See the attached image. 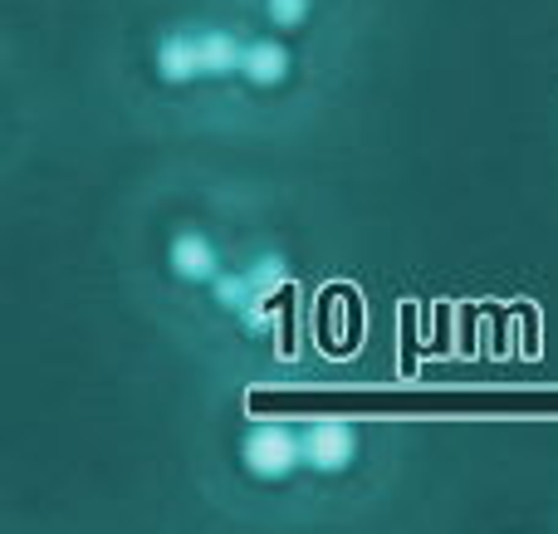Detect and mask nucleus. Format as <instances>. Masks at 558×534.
Segmentation results:
<instances>
[{"mask_svg":"<svg viewBox=\"0 0 558 534\" xmlns=\"http://www.w3.org/2000/svg\"><path fill=\"white\" fill-rule=\"evenodd\" d=\"M241 461H245V471H251V476L284 481V476H294V466H304V437H299V432H289L284 422H260V427L245 432Z\"/></svg>","mask_w":558,"mask_h":534,"instance_id":"obj_1","label":"nucleus"},{"mask_svg":"<svg viewBox=\"0 0 558 534\" xmlns=\"http://www.w3.org/2000/svg\"><path fill=\"white\" fill-rule=\"evenodd\" d=\"M353 451H357V437H353V427L348 422H308V432H304V466H314V471H343L348 461H353Z\"/></svg>","mask_w":558,"mask_h":534,"instance_id":"obj_2","label":"nucleus"},{"mask_svg":"<svg viewBox=\"0 0 558 534\" xmlns=\"http://www.w3.org/2000/svg\"><path fill=\"white\" fill-rule=\"evenodd\" d=\"M157 74L167 84H186L196 74L206 78V29H177V35H167L162 49H157Z\"/></svg>","mask_w":558,"mask_h":534,"instance_id":"obj_3","label":"nucleus"},{"mask_svg":"<svg viewBox=\"0 0 558 534\" xmlns=\"http://www.w3.org/2000/svg\"><path fill=\"white\" fill-rule=\"evenodd\" d=\"M167 260H172L177 280H186V284H216V275H221V255H216L211 235H202V231L177 235Z\"/></svg>","mask_w":558,"mask_h":534,"instance_id":"obj_4","label":"nucleus"},{"mask_svg":"<svg viewBox=\"0 0 558 534\" xmlns=\"http://www.w3.org/2000/svg\"><path fill=\"white\" fill-rule=\"evenodd\" d=\"M241 74L251 78L255 88H275V84H284V74H289V54H284V45H275V39H255V45H245Z\"/></svg>","mask_w":558,"mask_h":534,"instance_id":"obj_5","label":"nucleus"},{"mask_svg":"<svg viewBox=\"0 0 558 534\" xmlns=\"http://www.w3.org/2000/svg\"><path fill=\"white\" fill-rule=\"evenodd\" d=\"M216 304L231 310V314H245L255 304L251 280H245V275H216Z\"/></svg>","mask_w":558,"mask_h":534,"instance_id":"obj_6","label":"nucleus"},{"mask_svg":"<svg viewBox=\"0 0 558 534\" xmlns=\"http://www.w3.org/2000/svg\"><path fill=\"white\" fill-rule=\"evenodd\" d=\"M245 280H251L255 300H270L279 284H284V260H279V255H260V260L245 270Z\"/></svg>","mask_w":558,"mask_h":534,"instance_id":"obj_7","label":"nucleus"},{"mask_svg":"<svg viewBox=\"0 0 558 534\" xmlns=\"http://www.w3.org/2000/svg\"><path fill=\"white\" fill-rule=\"evenodd\" d=\"M265 10H270L275 25H299L308 15V0H265Z\"/></svg>","mask_w":558,"mask_h":534,"instance_id":"obj_8","label":"nucleus"}]
</instances>
